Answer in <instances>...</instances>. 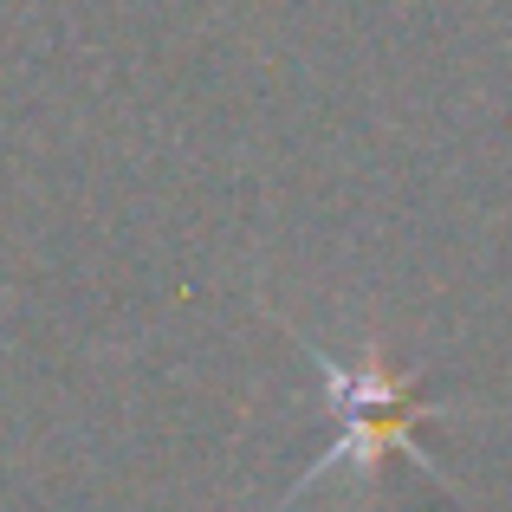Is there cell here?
Here are the masks:
<instances>
[{"instance_id": "obj_1", "label": "cell", "mask_w": 512, "mask_h": 512, "mask_svg": "<svg viewBox=\"0 0 512 512\" xmlns=\"http://www.w3.org/2000/svg\"><path fill=\"white\" fill-rule=\"evenodd\" d=\"M305 357L325 370V396H331V415H338V441L312 461V474H299L292 500H299L305 487H318L325 474H338V467L370 474V467H383L389 454H409L415 467H428V454L415 448V422H428V396L415 389V376H396L376 344H363L357 363H338L318 344H305Z\"/></svg>"}]
</instances>
